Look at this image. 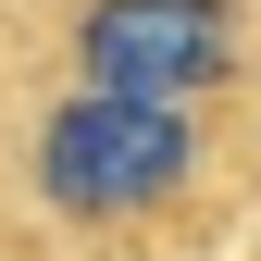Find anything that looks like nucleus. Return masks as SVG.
Wrapping results in <instances>:
<instances>
[{
	"instance_id": "nucleus-1",
	"label": "nucleus",
	"mask_w": 261,
	"mask_h": 261,
	"mask_svg": "<svg viewBox=\"0 0 261 261\" xmlns=\"http://www.w3.org/2000/svg\"><path fill=\"white\" fill-rule=\"evenodd\" d=\"M261 224V112H162L0 62V261H224Z\"/></svg>"
},
{
	"instance_id": "nucleus-2",
	"label": "nucleus",
	"mask_w": 261,
	"mask_h": 261,
	"mask_svg": "<svg viewBox=\"0 0 261 261\" xmlns=\"http://www.w3.org/2000/svg\"><path fill=\"white\" fill-rule=\"evenodd\" d=\"M0 62L162 112H261V0H0Z\"/></svg>"
}]
</instances>
